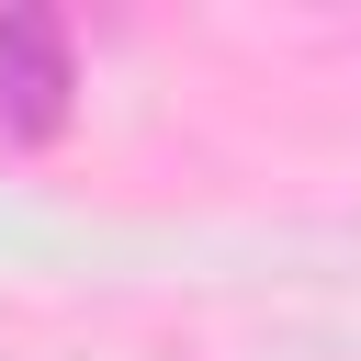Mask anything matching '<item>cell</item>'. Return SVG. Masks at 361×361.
I'll return each mask as SVG.
<instances>
[{
  "label": "cell",
  "mask_w": 361,
  "mask_h": 361,
  "mask_svg": "<svg viewBox=\"0 0 361 361\" xmlns=\"http://www.w3.org/2000/svg\"><path fill=\"white\" fill-rule=\"evenodd\" d=\"M79 113V56L56 11H0V135L11 147H56Z\"/></svg>",
  "instance_id": "6da1fadb"
}]
</instances>
